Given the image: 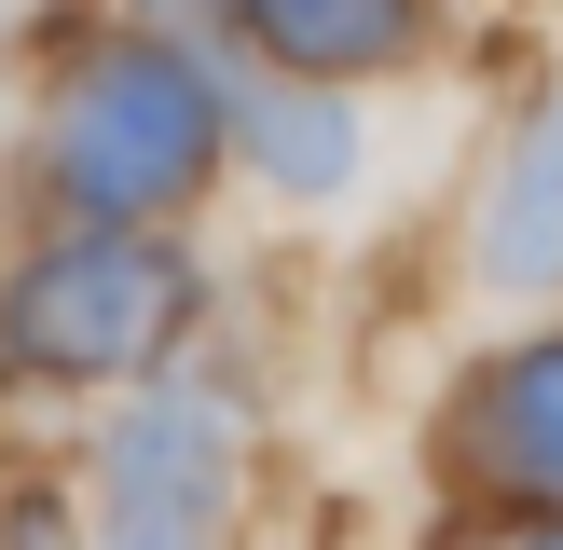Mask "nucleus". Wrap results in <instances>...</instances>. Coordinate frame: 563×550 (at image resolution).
Masks as SVG:
<instances>
[{"label":"nucleus","mask_w":563,"mask_h":550,"mask_svg":"<svg viewBox=\"0 0 563 550\" xmlns=\"http://www.w3.org/2000/svg\"><path fill=\"white\" fill-rule=\"evenodd\" d=\"M220 152V97L179 42H110L69 69L55 97V138H42V179L69 193L82 220H165Z\"/></svg>","instance_id":"1"},{"label":"nucleus","mask_w":563,"mask_h":550,"mask_svg":"<svg viewBox=\"0 0 563 550\" xmlns=\"http://www.w3.org/2000/svg\"><path fill=\"white\" fill-rule=\"evenodd\" d=\"M192 317V262L137 220H97V234L42 248V262L0 289V344L27 372H69V385H110L137 358H165V330Z\"/></svg>","instance_id":"2"},{"label":"nucleus","mask_w":563,"mask_h":550,"mask_svg":"<svg viewBox=\"0 0 563 550\" xmlns=\"http://www.w3.org/2000/svg\"><path fill=\"white\" fill-rule=\"evenodd\" d=\"M234 522V413L152 399L110 427V550H220Z\"/></svg>","instance_id":"3"},{"label":"nucleus","mask_w":563,"mask_h":550,"mask_svg":"<svg viewBox=\"0 0 563 550\" xmlns=\"http://www.w3.org/2000/svg\"><path fill=\"white\" fill-rule=\"evenodd\" d=\"M454 468L495 509H563V330L509 344L495 372H467L454 399Z\"/></svg>","instance_id":"4"},{"label":"nucleus","mask_w":563,"mask_h":550,"mask_svg":"<svg viewBox=\"0 0 563 550\" xmlns=\"http://www.w3.org/2000/svg\"><path fill=\"white\" fill-rule=\"evenodd\" d=\"M482 275L495 289H563V97L522 124L509 179H495V207H482Z\"/></svg>","instance_id":"5"},{"label":"nucleus","mask_w":563,"mask_h":550,"mask_svg":"<svg viewBox=\"0 0 563 550\" xmlns=\"http://www.w3.org/2000/svg\"><path fill=\"white\" fill-rule=\"evenodd\" d=\"M234 14L262 28V55H289V69H317V82L412 55V0H234Z\"/></svg>","instance_id":"6"},{"label":"nucleus","mask_w":563,"mask_h":550,"mask_svg":"<svg viewBox=\"0 0 563 550\" xmlns=\"http://www.w3.org/2000/svg\"><path fill=\"white\" fill-rule=\"evenodd\" d=\"M247 165L275 193H344L357 179V124L330 97H247Z\"/></svg>","instance_id":"7"},{"label":"nucleus","mask_w":563,"mask_h":550,"mask_svg":"<svg viewBox=\"0 0 563 550\" xmlns=\"http://www.w3.org/2000/svg\"><path fill=\"white\" fill-rule=\"evenodd\" d=\"M482 550H563V509H522V522H495Z\"/></svg>","instance_id":"8"},{"label":"nucleus","mask_w":563,"mask_h":550,"mask_svg":"<svg viewBox=\"0 0 563 550\" xmlns=\"http://www.w3.org/2000/svg\"><path fill=\"white\" fill-rule=\"evenodd\" d=\"M14 550H69V509H42V495H27V509H14Z\"/></svg>","instance_id":"9"}]
</instances>
